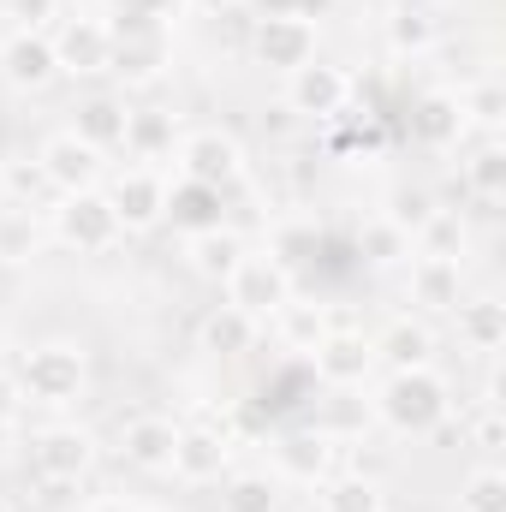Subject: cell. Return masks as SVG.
<instances>
[{"mask_svg":"<svg viewBox=\"0 0 506 512\" xmlns=\"http://www.w3.org/2000/svg\"><path fill=\"white\" fill-rule=\"evenodd\" d=\"M310 370L328 393H346V387H364L370 370H376V346L364 328H328L322 346L310 352Z\"/></svg>","mask_w":506,"mask_h":512,"instance_id":"cell-13","label":"cell"},{"mask_svg":"<svg viewBox=\"0 0 506 512\" xmlns=\"http://www.w3.org/2000/svg\"><path fill=\"white\" fill-rule=\"evenodd\" d=\"M221 512H280V477H268V471H227L221 477Z\"/></svg>","mask_w":506,"mask_h":512,"instance_id":"cell-32","label":"cell"},{"mask_svg":"<svg viewBox=\"0 0 506 512\" xmlns=\"http://www.w3.org/2000/svg\"><path fill=\"white\" fill-rule=\"evenodd\" d=\"M334 328V316H328V304H286L280 316H274V340L286 346V352H298V358H310L316 346H322V334Z\"/></svg>","mask_w":506,"mask_h":512,"instance_id":"cell-29","label":"cell"},{"mask_svg":"<svg viewBox=\"0 0 506 512\" xmlns=\"http://www.w3.org/2000/svg\"><path fill=\"white\" fill-rule=\"evenodd\" d=\"M36 167H42L48 191H60V197H72V191H96V185H102V155H96L90 143H78L72 131H54V137L36 149Z\"/></svg>","mask_w":506,"mask_h":512,"instance_id":"cell-15","label":"cell"},{"mask_svg":"<svg viewBox=\"0 0 506 512\" xmlns=\"http://www.w3.org/2000/svg\"><path fill=\"white\" fill-rule=\"evenodd\" d=\"M405 298L417 304V316H453L459 298H465V268H459V256H411Z\"/></svg>","mask_w":506,"mask_h":512,"instance_id":"cell-16","label":"cell"},{"mask_svg":"<svg viewBox=\"0 0 506 512\" xmlns=\"http://www.w3.org/2000/svg\"><path fill=\"white\" fill-rule=\"evenodd\" d=\"M126 96H84L78 108H72V137L78 143H90L96 155H114L120 149V137H126Z\"/></svg>","mask_w":506,"mask_h":512,"instance_id":"cell-23","label":"cell"},{"mask_svg":"<svg viewBox=\"0 0 506 512\" xmlns=\"http://www.w3.org/2000/svg\"><path fill=\"white\" fill-rule=\"evenodd\" d=\"M245 6H256V18H268V12H298V18H316L328 0H245Z\"/></svg>","mask_w":506,"mask_h":512,"instance_id":"cell-41","label":"cell"},{"mask_svg":"<svg viewBox=\"0 0 506 512\" xmlns=\"http://www.w3.org/2000/svg\"><path fill=\"white\" fill-rule=\"evenodd\" d=\"M84 512H143L137 501H126V495H102V501H90Z\"/></svg>","mask_w":506,"mask_h":512,"instance_id":"cell-43","label":"cell"},{"mask_svg":"<svg viewBox=\"0 0 506 512\" xmlns=\"http://www.w3.org/2000/svg\"><path fill=\"white\" fill-rule=\"evenodd\" d=\"M435 42H441V18H435L429 6L399 0V6L387 12V54H393V60H423V54H435Z\"/></svg>","mask_w":506,"mask_h":512,"instance_id":"cell-24","label":"cell"},{"mask_svg":"<svg viewBox=\"0 0 506 512\" xmlns=\"http://www.w3.org/2000/svg\"><path fill=\"white\" fill-rule=\"evenodd\" d=\"M18 411H24V393H18V382H12V376L0 370V435H6L12 423H18Z\"/></svg>","mask_w":506,"mask_h":512,"instance_id":"cell-42","label":"cell"},{"mask_svg":"<svg viewBox=\"0 0 506 512\" xmlns=\"http://www.w3.org/2000/svg\"><path fill=\"white\" fill-rule=\"evenodd\" d=\"M6 203H12V197H6V173H0V209H6Z\"/></svg>","mask_w":506,"mask_h":512,"instance_id":"cell-47","label":"cell"},{"mask_svg":"<svg viewBox=\"0 0 506 512\" xmlns=\"http://www.w3.org/2000/svg\"><path fill=\"white\" fill-rule=\"evenodd\" d=\"M48 239L66 245L72 256H108L126 233H120V215H114L108 191L96 185V191H72L48 209Z\"/></svg>","mask_w":506,"mask_h":512,"instance_id":"cell-5","label":"cell"},{"mask_svg":"<svg viewBox=\"0 0 506 512\" xmlns=\"http://www.w3.org/2000/svg\"><path fill=\"white\" fill-rule=\"evenodd\" d=\"M370 346H376L381 370H423V364H435V328H429V316H399V322H387Z\"/></svg>","mask_w":506,"mask_h":512,"instance_id":"cell-21","label":"cell"},{"mask_svg":"<svg viewBox=\"0 0 506 512\" xmlns=\"http://www.w3.org/2000/svg\"><path fill=\"white\" fill-rule=\"evenodd\" d=\"M417 6H429V12H441V6H453V0H417Z\"/></svg>","mask_w":506,"mask_h":512,"instance_id":"cell-46","label":"cell"},{"mask_svg":"<svg viewBox=\"0 0 506 512\" xmlns=\"http://www.w3.org/2000/svg\"><path fill=\"white\" fill-rule=\"evenodd\" d=\"M459 512H506V471L501 465H477L459 483Z\"/></svg>","mask_w":506,"mask_h":512,"instance_id":"cell-36","label":"cell"},{"mask_svg":"<svg viewBox=\"0 0 506 512\" xmlns=\"http://www.w3.org/2000/svg\"><path fill=\"white\" fill-rule=\"evenodd\" d=\"M233 471V441L209 423H179V441H173V465L167 477L185 483V489H209Z\"/></svg>","mask_w":506,"mask_h":512,"instance_id":"cell-12","label":"cell"},{"mask_svg":"<svg viewBox=\"0 0 506 512\" xmlns=\"http://www.w3.org/2000/svg\"><path fill=\"white\" fill-rule=\"evenodd\" d=\"M167 173L161 167H120L114 173V185H108V203H114V215H120V233H155L161 221H167Z\"/></svg>","mask_w":506,"mask_h":512,"instance_id":"cell-11","label":"cell"},{"mask_svg":"<svg viewBox=\"0 0 506 512\" xmlns=\"http://www.w3.org/2000/svg\"><path fill=\"white\" fill-rule=\"evenodd\" d=\"M221 203H227V191H209V185H191V179H173L167 185V221L185 239H197L209 227H227L221 221Z\"/></svg>","mask_w":506,"mask_h":512,"instance_id":"cell-25","label":"cell"},{"mask_svg":"<svg viewBox=\"0 0 506 512\" xmlns=\"http://www.w3.org/2000/svg\"><path fill=\"white\" fill-rule=\"evenodd\" d=\"M221 292H227L233 310H245V316H256V322H274V316L298 298V280H292V268H280L268 251H245Z\"/></svg>","mask_w":506,"mask_h":512,"instance_id":"cell-7","label":"cell"},{"mask_svg":"<svg viewBox=\"0 0 506 512\" xmlns=\"http://www.w3.org/2000/svg\"><path fill=\"white\" fill-rule=\"evenodd\" d=\"M316 245H322V227H316V221H280V227L268 233V256H274L280 268H292V274H298V262L316 256Z\"/></svg>","mask_w":506,"mask_h":512,"instance_id":"cell-35","label":"cell"},{"mask_svg":"<svg viewBox=\"0 0 506 512\" xmlns=\"http://www.w3.org/2000/svg\"><path fill=\"white\" fill-rule=\"evenodd\" d=\"M411 233L393 221V215H370L364 227H358V256L370 262V268H399V262H411Z\"/></svg>","mask_w":506,"mask_h":512,"instance_id":"cell-31","label":"cell"},{"mask_svg":"<svg viewBox=\"0 0 506 512\" xmlns=\"http://www.w3.org/2000/svg\"><path fill=\"white\" fill-rule=\"evenodd\" d=\"M459 114H465V126H477V131H501L506 120V90L495 84V78H477V84H465L459 90Z\"/></svg>","mask_w":506,"mask_h":512,"instance_id":"cell-34","label":"cell"},{"mask_svg":"<svg viewBox=\"0 0 506 512\" xmlns=\"http://www.w3.org/2000/svg\"><path fill=\"white\" fill-rule=\"evenodd\" d=\"M316 501H322V512H387V495L370 477H328V483H316Z\"/></svg>","mask_w":506,"mask_h":512,"instance_id":"cell-33","label":"cell"},{"mask_svg":"<svg viewBox=\"0 0 506 512\" xmlns=\"http://www.w3.org/2000/svg\"><path fill=\"white\" fill-rule=\"evenodd\" d=\"M459 185L477 197V203H501L506 197V143L501 137H489V143H477L471 149V161H459Z\"/></svg>","mask_w":506,"mask_h":512,"instance_id":"cell-28","label":"cell"},{"mask_svg":"<svg viewBox=\"0 0 506 512\" xmlns=\"http://www.w3.org/2000/svg\"><path fill=\"white\" fill-rule=\"evenodd\" d=\"M42 239H48V221H42L30 203H6V209H0V262H6V268L30 262V256L42 251Z\"/></svg>","mask_w":506,"mask_h":512,"instance_id":"cell-30","label":"cell"},{"mask_svg":"<svg viewBox=\"0 0 506 512\" xmlns=\"http://www.w3.org/2000/svg\"><path fill=\"white\" fill-rule=\"evenodd\" d=\"M24 459L42 489H78L96 471V435L84 423H42V429H30Z\"/></svg>","mask_w":506,"mask_h":512,"instance_id":"cell-4","label":"cell"},{"mask_svg":"<svg viewBox=\"0 0 506 512\" xmlns=\"http://www.w3.org/2000/svg\"><path fill=\"white\" fill-rule=\"evenodd\" d=\"M12 382L24 393V405H36V411H72L90 393V358L72 340H42V346L18 352Z\"/></svg>","mask_w":506,"mask_h":512,"instance_id":"cell-2","label":"cell"},{"mask_svg":"<svg viewBox=\"0 0 506 512\" xmlns=\"http://www.w3.org/2000/svg\"><path fill=\"white\" fill-rule=\"evenodd\" d=\"M0 78H6L12 90H24V96L48 90V84L60 78V66H54V42H48L42 30H12V36L0 42Z\"/></svg>","mask_w":506,"mask_h":512,"instance_id":"cell-18","label":"cell"},{"mask_svg":"<svg viewBox=\"0 0 506 512\" xmlns=\"http://www.w3.org/2000/svg\"><path fill=\"white\" fill-rule=\"evenodd\" d=\"M239 256H245V239L233 227H209V233L185 239V268L197 280H209V286H227V274L239 268Z\"/></svg>","mask_w":506,"mask_h":512,"instance_id":"cell-26","label":"cell"},{"mask_svg":"<svg viewBox=\"0 0 506 512\" xmlns=\"http://www.w3.org/2000/svg\"><path fill=\"white\" fill-rule=\"evenodd\" d=\"M465 114H459V96L453 90H423L417 102H411V143L417 149H429V155H447V149H459V137H465Z\"/></svg>","mask_w":506,"mask_h":512,"instance_id":"cell-19","label":"cell"},{"mask_svg":"<svg viewBox=\"0 0 506 512\" xmlns=\"http://www.w3.org/2000/svg\"><path fill=\"white\" fill-rule=\"evenodd\" d=\"M0 512H18V507H12V501H6V495H0Z\"/></svg>","mask_w":506,"mask_h":512,"instance_id":"cell-48","label":"cell"},{"mask_svg":"<svg viewBox=\"0 0 506 512\" xmlns=\"http://www.w3.org/2000/svg\"><path fill=\"white\" fill-rule=\"evenodd\" d=\"M381 215H393V221H399L405 233H417V227H423V221L435 215V197H429L423 185H399V191L387 197V209H381Z\"/></svg>","mask_w":506,"mask_h":512,"instance_id":"cell-37","label":"cell"},{"mask_svg":"<svg viewBox=\"0 0 506 512\" xmlns=\"http://www.w3.org/2000/svg\"><path fill=\"white\" fill-rule=\"evenodd\" d=\"M459 346L477 358H495L506 346V304L501 298H459Z\"/></svg>","mask_w":506,"mask_h":512,"instance_id":"cell-27","label":"cell"},{"mask_svg":"<svg viewBox=\"0 0 506 512\" xmlns=\"http://www.w3.org/2000/svg\"><path fill=\"white\" fill-rule=\"evenodd\" d=\"M256 340H262V322L245 316V310H233V304H215V310L197 322V352H209V358H221V364L256 352Z\"/></svg>","mask_w":506,"mask_h":512,"instance_id":"cell-22","label":"cell"},{"mask_svg":"<svg viewBox=\"0 0 506 512\" xmlns=\"http://www.w3.org/2000/svg\"><path fill=\"white\" fill-rule=\"evenodd\" d=\"M0 173H6V197L12 203H36V191H48L36 161H0Z\"/></svg>","mask_w":506,"mask_h":512,"instance_id":"cell-40","label":"cell"},{"mask_svg":"<svg viewBox=\"0 0 506 512\" xmlns=\"http://www.w3.org/2000/svg\"><path fill=\"white\" fill-rule=\"evenodd\" d=\"M173 441H179V423L167 411H137L120 423V459L131 471H149V477H167L173 465Z\"/></svg>","mask_w":506,"mask_h":512,"instance_id":"cell-17","label":"cell"},{"mask_svg":"<svg viewBox=\"0 0 506 512\" xmlns=\"http://www.w3.org/2000/svg\"><path fill=\"white\" fill-rule=\"evenodd\" d=\"M191 12H209V18H221V12H233V6H245V0H185Z\"/></svg>","mask_w":506,"mask_h":512,"instance_id":"cell-44","label":"cell"},{"mask_svg":"<svg viewBox=\"0 0 506 512\" xmlns=\"http://www.w3.org/2000/svg\"><path fill=\"white\" fill-rule=\"evenodd\" d=\"M322 48V24L298 18V12H268L251 24V60L274 78H292L298 66H310Z\"/></svg>","mask_w":506,"mask_h":512,"instance_id":"cell-6","label":"cell"},{"mask_svg":"<svg viewBox=\"0 0 506 512\" xmlns=\"http://www.w3.org/2000/svg\"><path fill=\"white\" fill-rule=\"evenodd\" d=\"M471 447H477V453H489V459L506 447V417H501V405H495V399L471 417Z\"/></svg>","mask_w":506,"mask_h":512,"instance_id":"cell-39","label":"cell"},{"mask_svg":"<svg viewBox=\"0 0 506 512\" xmlns=\"http://www.w3.org/2000/svg\"><path fill=\"white\" fill-rule=\"evenodd\" d=\"M48 42H54L60 78H108V66H114V30H108V18H60L48 30Z\"/></svg>","mask_w":506,"mask_h":512,"instance_id":"cell-10","label":"cell"},{"mask_svg":"<svg viewBox=\"0 0 506 512\" xmlns=\"http://www.w3.org/2000/svg\"><path fill=\"white\" fill-rule=\"evenodd\" d=\"M179 137H185V131H179V114L149 102V108H131L126 114V137H120V149H126L137 167H161V161L179 149Z\"/></svg>","mask_w":506,"mask_h":512,"instance_id":"cell-20","label":"cell"},{"mask_svg":"<svg viewBox=\"0 0 506 512\" xmlns=\"http://www.w3.org/2000/svg\"><path fill=\"white\" fill-rule=\"evenodd\" d=\"M167 0H114V12H161Z\"/></svg>","mask_w":506,"mask_h":512,"instance_id":"cell-45","label":"cell"},{"mask_svg":"<svg viewBox=\"0 0 506 512\" xmlns=\"http://www.w3.org/2000/svg\"><path fill=\"white\" fill-rule=\"evenodd\" d=\"M173 161H179V179L209 185V191H233V185L245 179V143L221 126L185 131L179 149H173Z\"/></svg>","mask_w":506,"mask_h":512,"instance_id":"cell-9","label":"cell"},{"mask_svg":"<svg viewBox=\"0 0 506 512\" xmlns=\"http://www.w3.org/2000/svg\"><path fill=\"white\" fill-rule=\"evenodd\" d=\"M334 453H340V441H334L328 429L304 423V429H286V435L274 441V471H280L286 483L316 489V483H328V477H334Z\"/></svg>","mask_w":506,"mask_h":512,"instance_id":"cell-14","label":"cell"},{"mask_svg":"<svg viewBox=\"0 0 506 512\" xmlns=\"http://www.w3.org/2000/svg\"><path fill=\"white\" fill-rule=\"evenodd\" d=\"M352 72L346 66H334V60H310V66H298L292 78H286V96H280V108L286 114H298V120H310V126H328V120H340L346 108H352Z\"/></svg>","mask_w":506,"mask_h":512,"instance_id":"cell-8","label":"cell"},{"mask_svg":"<svg viewBox=\"0 0 506 512\" xmlns=\"http://www.w3.org/2000/svg\"><path fill=\"white\" fill-rule=\"evenodd\" d=\"M376 417L399 441H429V435H441L453 423V382L435 364L387 370V382L376 387Z\"/></svg>","mask_w":506,"mask_h":512,"instance_id":"cell-1","label":"cell"},{"mask_svg":"<svg viewBox=\"0 0 506 512\" xmlns=\"http://www.w3.org/2000/svg\"><path fill=\"white\" fill-rule=\"evenodd\" d=\"M108 30H114L108 78H120L126 90H149V84L167 78V66H173V24L161 12H114Z\"/></svg>","mask_w":506,"mask_h":512,"instance_id":"cell-3","label":"cell"},{"mask_svg":"<svg viewBox=\"0 0 506 512\" xmlns=\"http://www.w3.org/2000/svg\"><path fill=\"white\" fill-rule=\"evenodd\" d=\"M6 6V18H12V30H54L60 24V0H0Z\"/></svg>","mask_w":506,"mask_h":512,"instance_id":"cell-38","label":"cell"}]
</instances>
